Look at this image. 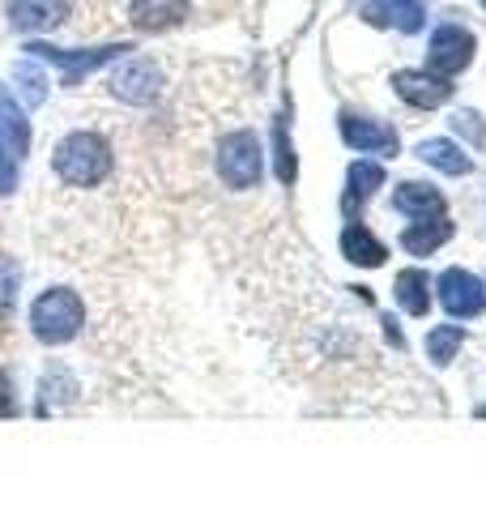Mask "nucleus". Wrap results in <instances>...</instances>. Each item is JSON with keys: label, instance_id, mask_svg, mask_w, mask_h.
<instances>
[{"label": "nucleus", "instance_id": "27", "mask_svg": "<svg viewBox=\"0 0 486 512\" xmlns=\"http://www.w3.org/2000/svg\"><path fill=\"white\" fill-rule=\"evenodd\" d=\"M18 414V397H13V380L0 372V419H13Z\"/></svg>", "mask_w": 486, "mask_h": 512}, {"label": "nucleus", "instance_id": "9", "mask_svg": "<svg viewBox=\"0 0 486 512\" xmlns=\"http://www.w3.org/2000/svg\"><path fill=\"white\" fill-rule=\"evenodd\" d=\"M342 137H346V146L359 150V154H384V158L397 154V133H393V128L380 124V120L354 116V111H346V116H342Z\"/></svg>", "mask_w": 486, "mask_h": 512}, {"label": "nucleus", "instance_id": "16", "mask_svg": "<svg viewBox=\"0 0 486 512\" xmlns=\"http://www.w3.org/2000/svg\"><path fill=\"white\" fill-rule=\"evenodd\" d=\"M418 158H423L427 167L444 171V175H469V171H474V158H469L457 141H444V137L423 141V146H418Z\"/></svg>", "mask_w": 486, "mask_h": 512}, {"label": "nucleus", "instance_id": "10", "mask_svg": "<svg viewBox=\"0 0 486 512\" xmlns=\"http://www.w3.org/2000/svg\"><path fill=\"white\" fill-rule=\"evenodd\" d=\"M69 18V0H9V22L13 30H52Z\"/></svg>", "mask_w": 486, "mask_h": 512}, {"label": "nucleus", "instance_id": "21", "mask_svg": "<svg viewBox=\"0 0 486 512\" xmlns=\"http://www.w3.org/2000/svg\"><path fill=\"white\" fill-rule=\"evenodd\" d=\"M273 163H278L282 184H295L299 163H295V146H290V137H286V120H278V128H273Z\"/></svg>", "mask_w": 486, "mask_h": 512}, {"label": "nucleus", "instance_id": "13", "mask_svg": "<svg viewBox=\"0 0 486 512\" xmlns=\"http://www.w3.org/2000/svg\"><path fill=\"white\" fill-rule=\"evenodd\" d=\"M393 210L405 218H435V214H444V197L431 184L405 180L393 188Z\"/></svg>", "mask_w": 486, "mask_h": 512}, {"label": "nucleus", "instance_id": "23", "mask_svg": "<svg viewBox=\"0 0 486 512\" xmlns=\"http://www.w3.org/2000/svg\"><path fill=\"white\" fill-rule=\"evenodd\" d=\"M13 73H18V86H22V94H26V103L39 107V103L47 99V77L35 69V60H22Z\"/></svg>", "mask_w": 486, "mask_h": 512}, {"label": "nucleus", "instance_id": "2", "mask_svg": "<svg viewBox=\"0 0 486 512\" xmlns=\"http://www.w3.org/2000/svg\"><path fill=\"white\" fill-rule=\"evenodd\" d=\"M81 325H86V303H81L77 291H69V286L43 291L35 299V308H30V329H35V338L47 346L73 342L81 333Z\"/></svg>", "mask_w": 486, "mask_h": 512}, {"label": "nucleus", "instance_id": "18", "mask_svg": "<svg viewBox=\"0 0 486 512\" xmlns=\"http://www.w3.org/2000/svg\"><path fill=\"white\" fill-rule=\"evenodd\" d=\"M393 295L410 316H427V308H431V282H427L423 269H401Z\"/></svg>", "mask_w": 486, "mask_h": 512}, {"label": "nucleus", "instance_id": "22", "mask_svg": "<svg viewBox=\"0 0 486 512\" xmlns=\"http://www.w3.org/2000/svg\"><path fill=\"white\" fill-rule=\"evenodd\" d=\"M18 286H22V265L13 256H0V316L18 303Z\"/></svg>", "mask_w": 486, "mask_h": 512}, {"label": "nucleus", "instance_id": "7", "mask_svg": "<svg viewBox=\"0 0 486 512\" xmlns=\"http://www.w3.org/2000/svg\"><path fill=\"white\" fill-rule=\"evenodd\" d=\"M440 303L452 316L469 320L486 308V286H482V278L469 274V269H444L440 274Z\"/></svg>", "mask_w": 486, "mask_h": 512}, {"label": "nucleus", "instance_id": "20", "mask_svg": "<svg viewBox=\"0 0 486 512\" xmlns=\"http://www.w3.org/2000/svg\"><path fill=\"white\" fill-rule=\"evenodd\" d=\"M346 184H350V192H346L350 201H367L376 188H384V167H380V163H367V158H359V163L350 167Z\"/></svg>", "mask_w": 486, "mask_h": 512}, {"label": "nucleus", "instance_id": "14", "mask_svg": "<svg viewBox=\"0 0 486 512\" xmlns=\"http://www.w3.org/2000/svg\"><path fill=\"white\" fill-rule=\"evenodd\" d=\"M448 239H452V222L444 214H435V218H418L414 227H405L401 231V248L410 256H431L440 244H448Z\"/></svg>", "mask_w": 486, "mask_h": 512}, {"label": "nucleus", "instance_id": "4", "mask_svg": "<svg viewBox=\"0 0 486 512\" xmlns=\"http://www.w3.org/2000/svg\"><path fill=\"white\" fill-rule=\"evenodd\" d=\"M474 35L461 26V22H444L431 30V43H427V69L440 73V77H457L461 69H469L474 60Z\"/></svg>", "mask_w": 486, "mask_h": 512}, {"label": "nucleus", "instance_id": "5", "mask_svg": "<svg viewBox=\"0 0 486 512\" xmlns=\"http://www.w3.org/2000/svg\"><path fill=\"white\" fill-rule=\"evenodd\" d=\"M26 52L35 60H47V64H56V69H64V86H77L81 73H94L99 64L133 52V47H128V43H120V47L111 43V47H90V52H69V47H52V43H30Z\"/></svg>", "mask_w": 486, "mask_h": 512}, {"label": "nucleus", "instance_id": "12", "mask_svg": "<svg viewBox=\"0 0 486 512\" xmlns=\"http://www.w3.org/2000/svg\"><path fill=\"white\" fill-rule=\"evenodd\" d=\"M0 146H5L9 154H18V158L30 154V120L5 86H0Z\"/></svg>", "mask_w": 486, "mask_h": 512}, {"label": "nucleus", "instance_id": "1", "mask_svg": "<svg viewBox=\"0 0 486 512\" xmlns=\"http://www.w3.org/2000/svg\"><path fill=\"white\" fill-rule=\"evenodd\" d=\"M52 167L64 184H73V188H94V184H103L111 167H116V158H111V146H107V137L99 133H69L56 146L52 154Z\"/></svg>", "mask_w": 486, "mask_h": 512}, {"label": "nucleus", "instance_id": "29", "mask_svg": "<svg viewBox=\"0 0 486 512\" xmlns=\"http://www.w3.org/2000/svg\"><path fill=\"white\" fill-rule=\"evenodd\" d=\"M482 5H486V0H482Z\"/></svg>", "mask_w": 486, "mask_h": 512}, {"label": "nucleus", "instance_id": "25", "mask_svg": "<svg viewBox=\"0 0 486 512\" xmlns=\"http://www.w3.org/2000/svg\"><path fill=\"white\" fill-rule=\"evenodd\" d=\"M452 128H457L465 141H474V146H482V141H486V124H482L478 111H457V116H452Z\"/></svg>", "mask_w": 486, "mask_h": 512}, {"label": "nucleus", "instance_id": "17", "mask_svg": "<svg viewBox=\"0 0 486 512\" xmlns=\"http://www.w3.org/2000/svg\"><path fill=\"white\" fill-rule=\"evenodd\" d=\"M371 22H393L397 30H405V35H414V30H423V0H376L367 13Z\"/></svg>", "mask_w": 486, "mask_h": 512}, {"label": "nucleus", "instance_id": "8", "mask_svg": "<svg viewBox=\"0 0 486 512\" xmlns=\"http://www.w3.org/2000/svg\"><path fill=\"white\" fill-rule=\"evenodd\" d=\"M393 90H397L410 107H423V111L448 103V94H452L448 77L431 73V69H401V73H393Z\"/></svg>", "mask_w": 486, "mask_h": 512}, {"label": "nucleus", "instance_id": "11", "mask_svg": "<svg viewBox=\"0 0 486 512\" xmlns=\"http://www.w3.org/2000/svg\"><path fill=\"white\" fill-rule=\"evenodd\" d=\"M188 18V0H128V22L137 30H171Z\"/></svg>", "mask_w": 486, "mask_h": 512}, {"label": "nucleus", "instance_id": "6", "mask_svg": "<svg viewBox=\"0 0 486 512\" xmlns=\"http://www.w3.org/2000/svg\"><path fill=\"white\" fill-rule=\"evenodd\" d=\"M111 94H116L120 103H133V107L154 103L158 94H162V73H158V64L145 60V56L124 60L120 69L111 73Z\"/></svg>", "mask_w": 486, "mask_h": 512}, {"label": "nucleus", "instance_id": "15", "mask_svg": "<svg viewBox=\"0 0 486 512\" xmlns=\"http://www.w3.org/2000/svg\"><path fill=\"white\" fill-rule=\"evenodd\" d=\"M342 252H346V261L363 265V269H380L384 256H388V248L363 227V222H350V227L342 231Z\"/></svg>", "mask_w": 486, "mask_h": 512}, {"label": "nucleus", "instance_id": "3", "mask_svg": "<svg viewBox=\"0 0 486 512\" xmlns=\"http://www.w3.org/2000/svg\"><path fill=\"white\" fill-rule=\"evenodd\" d=\"M261 171H265V146L256 141V133L239 128V133H226L222 146H218V175L226 188H256L261 184Z\"/></svg>", "mask_w": 486, "mask_h": 512}, {"label": "nucleus", "instance_id": "24", "mask_svg": "<svg viewBox=\"0 0 486 512\" xmlns=\"http://www.w3.org/2000/svg\"><path fill=\"white\" fill-rule=\"evenodd\" d=\"M73 393H77V380L64 372V367H56L52 376H43V410H47V402H73Z\"/></svg>", "mask_w": 486, "mask_h": 512}, {"label": "nucleus", "instance_id": "28", "mask_svg": "<svg viewBox=\"0 0 486 512\" xmlns=\"http://www.w3.org/2000/svg\"><path fill=\"white\" fill-rule=\"evenodd\" d=\"M384 333H388V342H393V346H401V329H397L393 316H384Z\"/></svg>", "mask_w": 486, "mask_h": 512}, {"label": "nucleus", "instance_id": "26", "mask_svg": "<svg viewBox=\"0 0 486 512\" xmlns=\"http://www.w3.org/2000/svg\"><path fill=\"white\" fill-rule=\"evenodd\" d=\"M18 163H22L18 154H9L5 146H0V197L13 192V184H18Z\"/></svg>", "mask_w": 486, "mask_h": 512}, {"label": "nucleus", "instance_id": "19", "mask_svg": "<svg viewBox=\"0 0 486 512\" xmlns=\"http://www.w3.org/2000/svg\"><path fill=\"white\" fill-rule=\"evenodd\" d=\"M461 342H465L461 325H435V329L427 333V359H431L435 367H444V363H452V359H457Z\"/></svg>", "mask_w": 486, "mask_h": 512}]
</instances>
